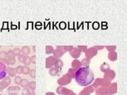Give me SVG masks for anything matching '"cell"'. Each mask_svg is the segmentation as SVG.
Segmentation results:
<instances>
[{
	"instance_id": "ba28073f",
	"label": "cell",
	"mask_w": 127,
	"mask_h": 95,
	"mask_svg": "<svg viewBox=\"0 0 127 95\" xmlns=\"http://www.w3.org/2000/svg\"><path fill=\"white\" fill-rule=\"evenodd\" d=\"M56 60H57V59H56L55 57H53V55H50V56L47 57L45 59V67L46 68L49 69V68H51V67H54Z\"/></svg>"
},
{
	"instance_id": "f1b7e54d",
	"label": "cell",
	"mask_w": 127,
	"mask_h": 95,
	"mask_svg": "<svg viewBox=\"0 0 127 95\" xmlns=\"http://www.w3.org/2000/svg\"><path fill=\"white\" fill-rule=\"evenodd\" d=\"M7 59V54L5 51H0V61L4 62Z\"/></svg>"
},
{
	"instance_id": "ac0fdd59",
	"label": "cell",
	"mask_w": 127,
	"mask_h": 95,
	"mask_svg": "<svg viewBox=\"0 0 127 95\" xmlns=\"http://www.w3.org/2000/svg\"><path fill=\"white\" fill-rule=\"evenodd\" d=\"M110 69V66L109 63H103L100 65V71L103 73L106 72V71H109Z\"/></svg>"
},
{
	"instance_id": "7a4b0ae2",
	"label": "cell",
	"mask_w": 127,
	"mask_h": 95,
	"mask_svg": "<svg viewBox=\"0 0 127 95\" xmlns=\"http://www.w3.org/2000/svg\"><path fill=\"white\" fill-rule=\"evenodd\" d=\"M71 80H72V78H71L68 74H67V73L64 74V75H62V76L57 79V84L59 86H67L68 85L69 83L71 82Z\"/></svg>"
},
{
	"instance_id": "9a60e30c",
	"label": "cell",
	"mask_w": 127,
	"mask_h": 95,
	"mask_svg": "<svg viewBox=\"0 0 127 95\" xmlns=\"http://www.w3.org/2000/svg\"><path fill=\"white\" fill-rule=\"evenodd\" d=\"M6 66H10V65H14L15 63H16V59H15V57L14 55L13 56H9L7 57V59H6L5 61L3 62Z\"/></svg>"
},
{
	"instance_id": "9c48e42d",
	"label": "cell",
	"mask_w": 127,
	"mask_h": 95,
	"mask_svg": "<svg viewBox=\"0 0 127 95\" xmlns=\"http://www.w3.org/2000/svg\"><path fill=\"white\" fill-rule=\"evenodd\" d=\"M7 91L10 95H18L21 91V87L20 86H9Z\"/></svg>"
},
{
	"instance_id": "7402d4cb",
	"label": "cell",
	"mask_w": 127,
	"mask_h": 95,
	"mask_svg": "<svg viewBox=\"0 0 127 95\" xmlns=\"http://www.w3.org/2000/svg\"><path fill=\"white\" fill-rule=\"evenodd\" d=\"M21 51L22 55L27 56V55L30 53V47H28V46H23L21 49Z\"/></svg>"
},
{
	"instance_id": "bcb514c9",
	"label": "cell",
	"mask_w": 127,
	"mask_h": 95,
	"mask_svg": "<svg viewBox=\"0 0 127 95\" xmlns=\"http://www.w3.org/2000/svg\"><path fill=\"white\" fill-rule=\"evenodd\" d=\"M45 95H56V94L53 92H47L45 93Z\"/></svg>"
},
{
	"instance_id": "d590c367",
	"label": "cell",
	"mask_w": 127,
	"mask_h": 95,
	"mask_svg": "<svg viewBox=\"0 0 127 95\" xmlns=\"http://www.w3.org/2000/svg\"><path fill=\"white\" fill-rule=\"evenodd\" d=\"M76 48L81 51V52H85V51H87V49L88 48L87 46H86V45H78Z\"/></svg>"
},
{
	"instance_id": "836d02e7",
	"label": "cell",
	"mask_w": 127,
	"mask_h": 95,
	"mask_svg": "<svg viewBox=\"0 0 127 95\" xmlns=\"http://www.w3.org/2000/svg\"><path fill=\"white\" fill-rule=\"evenodd\" d=\"M13 53H14V56H18L19 55H21V54H22L21 49L18 48H15L13 49Z\"/></svg>"
},
{
	"instance_id": "ee69618b",
	"label": "cell",
	"mask_w": 127,
	"mask_h": 95,
	"mask_svg": "<svg viewBox=\"0 0 127 95\" xmlns=\"http://www.w3.org/2000/svg\"><path fill=\"white\" fill-rule=\"evenodd\" d=\"M30 59H31V62L32 63H33V64H36V60H37V57H36V55H33L30 56Z\"/></svg>"
},
{
	"instance_id": "83f0119b",
	"label": "cell",
	"mask_w": 127,
	"mask_h": 95,
	"mask_svg": "<svg viewBox=\"0 0 127 95\" xmlns=\"http://www.w3.org/2000/svg\"><path fill=\"white\" fill-rule=\"evenodd\" d=\"M80 62L82 63V67H88L91 63V59H88L87 58H83V59H82V60Z\"/></svg>"
},
{
	"instance_id": "d4e9b609",
	"label": "cell",
	"mask_w": 127,
	"mask_h": 95,
	"mask_svg": "<svg viewBox=\"0 0 127 95\" xmlns=\"http://www.w3.org/2000/svg\"><path fill=\"white\" fill-rule=\"evenodd\" d=\"M29 83H30V82L28 79L23 78V79H22V81H21V82H20L19 86H20V87H22V88H26V87L28 86V85H29Z\"/></svg>"
},
{
	"instance_id": "484cf974",
	"label": "cell",
	"mask_w": 127,
	"mask_h": 95,
	"mask_svg": "<svg viewBox=\"0 0 127 95\" xmlns=\"http://www.w3.org/2000/svg\"><path fill=\"white\" fill-rule=\"evenodd\" d=\"M76 71H77L76 69H75V68H72V67H71V68H69L68 71H67V74H68L71 78H75V72H76Z\"/></svg>"
},
{
	"instance_id": "4fadbf2b",
	"label": "cell",
	"mask_w": 127,
	"mask_h": 95,
	"mask_svg": "<svg viewBox=\"0 0 127 95\" xmlns=\"http://www.w3.org/2000/svg\"><path fill=\"white\" fill-rule=\"evenodd\" d=\"M6 74L8 75V77L12 78L15 77L17 75V72H16V69L12 67H8L6 69Z\"/></svg>"
},
{
	"instance_id": "2e32d148",
	"label": "cell",
	"mask_w": 127,
	"mask_h": 95,
	"mask_svg": "<svg viewBox=\"0 0 127 95\" xmlns=\"http://www.w3.org/2000/svg\"><path fill=\"white\" fill-rule=\"evenodd\" d=\"M81 67H82V63L78 59H74V60L71 62V67H72V68L78 70L79 68H80Z\"/></svg>"
},
{
	"instance_id": "3957f363",
	"label": "cell",
	"mask_w": 127,
	"mask_h": 95,
	"mask_svg": "<svg viewBox=\"0 0 127 95\" xmlns=\"http://www.w3.org/2000/svg\"><path fill=\"white\" fill-rule=\"evenodd\" d=\"M65 53H66V51L64 50L63 46L58 45V46H57V48L54 49V51H53V56L55 57L56 59H61Z\"/></svg>"
},
{
	"instance_id": "277c9868",
	"label": "cell",
	"mask_w": 127,
	"mask_h": 95,
	"mask_svg": "<svg viewBox=\"0 0 127 95\" xmlns=\"http://www.w3.org/2000/svg\"><path fill=\"white\" fill-rule=\"evenodd\" d=\"M11 83V79L10 77H5L2 80L0 81V91H2L5 89H6L7 87H9Z\"/></svg>"
},
{
	"instance_id": "ab89813d",
	"label": "cell",
	"mask_w": 127,
	"mask_h": 95,
	"mask_svg": "<svg viewBox=\"0 0 127 95\" xmlns=\"http://www.w3.org/2000/svg\"><path fill=\"white\" fill-rule=\"evenodd\" d=\"M30 76L32 78H36V70H35L34 68L30 69Z\"/></svg>"
},
{
	"instance_id": "d6986e66",
	"label": "cell",
	"mask_w": 127,
	"mask_h": 95,
	"mask_svg": "<svg viewBox=\"0 0 127 95\" xmlns=\"http://www.w3.org/2000/svg\"><path fill=\"white\" fill-rule=\"evenodd\" d=\"M59 71H60V69L57 68V67H51V68H49V74L51 75V76L54 77L59 74Z\"/></svg>"
},
{
	"instance_id": "d6a6232c",
	"label": "cell",
	"mask_w": 127,
	"mask_h": 95,
	"mask_svg": "<svg viewBox=\"0 0 127 95\" xmlns=\"http://www.w3.org/2000/svg\"><path fill=\"white\" fill-rule=\"evenodd\" d=\"M24 63V66H28L29 67V65H30L32 62H31V59H30V56H26V59H25V60H24L23 62Z\"/></svg>"
},
{
	"instance_id": "30bf717a",
	"label": "cell",
	"mask_w": 127,
	"mask_h": 95,
	"mask_svg": "<svg viewBox=\"0 0 127 95\" xmlns=\"http://www.w3.org/2000/svg\"><path fill=\"white\" fill-rule=\"evenodd\" d=\"M6 65L3 62L0 61V81L6 77Z\"/></svg>"
},
{
	"instance_id": "f35d334b",
	"label": "cell",
	"mask_w": 127,
	"mask_h": 95,
	"mask_svg": "<svg viewBox=\"0 0 127 95\" xmlns=\"http://www.w3.org/2000/svg\"><path fill=\"white\" fill-rule=\"evenodd\" d=\"M23 67L24 66H18L17 67H16V72H17L18 74H21L23 73Z\"/></svg>"
},
{
	"instance_id": "f6af8a7d",
	"label": "cell",
	"mask_w": 127,
	"mask_h": 95,
	"mask_svg": "<svg viewBox=\"0 0 127 95\" xmlns=\"http://www.w3.org/2000/svg\"><path fill=\"white\" fill-rule=\"evenodd\" d=\"M7 54V57H9V56H13L14 55V53H13V50H9L6 52Z\"/></svg>"
},
{
	"instance_id": "6da1fadb",
	"label": "cell",
	"mask_w": 127,
	"mask_h": 95,
	"mask_svg": "<svg viewBox=\"0 0 127 95\" xmlns=\"http://www.w3.org/2000/svg\"><path fill=\"white\" fill-rule=\"evenodd\" d=\"M74 78L79 86L85 87L93 82L95 80V74L90 67H81L76 71Z\"/></svg>"
},
{
	"instance_id": "8992f818",
	"label": "cell",
	"mask_w": 127,
	"mask_h": 95,
	"mask_svg": "<svg viewBox=\"0 0 127 95\" xmlns=\"http://www.w3.org/2000/svg\"><path fill=\"white\" fill-rule=\"evenodd\" d=\"M107 94L108 95H114L118 92V84L117 82H111L110 86L106 88Z\"/></svg>"
},
{
	"instance_id": "7bdbcfd3",
	"label": "cell",
	"mask_w": 127,
	"mask_h": 95,
	"mask_svg": "<svg viewBox=\"0 0 127 95\" xmlns=\"http://www.w3.org/2000/svg\"><path fill=\"white\" fill-rule=\"evenodd\" d=\"M78 95H91L87 91H86L85 90H81L80 92L79 93V94Z\"/></svg>"
},
{
	"instance_id": "e0dca14e",
	"label": "cell",
	"mask_w": 127,
	"mask_h": 95,
	"mask_svg": "<svg viewBox=\"0 0 127 95\" xmlns=\"http://www.w3.org/2000/svg\"><path fill=\"white\" fill-rule=\"evenodd\" d=\"M108 59H110V61H116L118 59V53L116 51H110V52L108 53Z\"/></svg>"
},
{
	"instance_id": "ffe728a7",
	"label": "cell",
	"mask_w": 127,
	"mask_h": 95,
	"mask_svg": "<svg viewBox=\"0 0 127 95\" xmlns=\"http://www.w3.org/2000/svg\"><path fill=\"white\" fill-rule=\"evenodd\" d=\"M101 78H95V80L93 81L92 82V86L94 87V89H97L98 87H100V84H101Z\"/></svg>"
},
{
	"instance_id": "52a82bcc",
	"label": "cell",
	"mask_w": 127,
	"mask_h": 95,
	"mask_svg": "<svg viewBox=\"0 0 127 95\" xmlns=\"http://www.w3.org/2000/svg\"><path fill=\"white\" fill-rule=\"evenodd\" d=\"M115 77H116V73H115V71L114 70H111V69H110L109 71H107L106 72H105L104 75H103V78H105L110 82L114 80Z\"/></svg>"
},
{
	"instance_id": "8d00e7d4",
	"label": "cell",
	"mask_w": 127,
	"mask_h": 95,
	"mask_svg": "<svg viewBox=\"0 0 127 95\" xmlns=\"http://www.w3.org/2000/svg\"><path fill=\"white\" fill-rule=\"evenodd\" d=\"M30 68L28 66H24L23 67V73L24 74H26V75H28V74H30Z\"/></svg>"
},
{
	"instance_id": "cb8c5ba5",
	"label": "cell",
	"mask_w": 127,
	"mask_h": 95,
	"mask_svg": "<svg viewBox=\"0 0 127 95\" xmlns=\"http://www.w3.org/2000/svg\"><path fill=\"white\" fill-rule=\"evenodd\" d=\"M111 83V82H110V81H108V80H106V79H105V78H102L101 79V84H100V86H102V87H105V88H107L109 86H110V84Z\"/></svg>"
},
{
	"instance_id": "7dc6e473",
	"label": "cell",
	"mask_w": 127,
	"mask_h": 95,
	"mask_svg": "<svg viewBox=\"0 0 127 95\" xmlns=\"http://www.w3.org/2000/svg\"><path fill=\"white\" fill-rule=\"evenodd\" d=\"M33 52H36V46H35V45L33 46Z\"/></svg>"
},
{
	"instance_id": "603a6c76",
	"label": "cell",
	"mask_w": 127,
	"mask_h": 95,
	"mask_svg": "<svg viewBox=\"0 0 127 95\" xmlns=\"http://www.w3.org/2000/svg\"><path fill=\"white\" fill-rule=\"evenodd\" d=\"M63 66H64V62L61 60V59H57L54 67H57V68H58V69H61L63 67Z\"/></svg>"
},
{
	"instance_id": "4dcf8cb0",
	"label": "cell",
	"mask_w": 127,
	"mask_h": 95,
	"mask_svg": "<svg viewBox=\"0 0 127 95\" xmlns=\"http://www.w3.org/2000/svg\"><path fill=\"white\" fill-rule=\"evenodd\" d=\"M22 95H35V94H33L31 91L27 88H24L22 90Z\"/></svg>"
},
{
	"instance_id": "7c38bea8",
	"label": "cell",
	"mask_w": 127,
	"mask_h": 95,
	"mask_svg": "<svg viewBox=\"0 0 127 95\" xmlns=\"http://www.w3.org/2000/svg\"><path fill=\"white\" fill-rule=\"evenodd\" d=\"M61 95H78V94H76L71 90L67 89L64 86H62V89L61 90Z\"/></svg>"
},
{
	"instance_id": "1f68e13d",
	"label": "cell",
	"mask_w": 127,
	"mask_h": 95,
	"mask_svg": "<svg viewBox=\"0 0 127 95\" xmlns=\"http://www.w3.org/2000/svg\"><path fill=\"white\" fill-rule=\"evenodd\" d=\"M105 48H106V50L110 52V51H114L117 48V46L116 45H106L105 46Z\"/></svg>"
},
{
	"instance_id": "e575fe53",
	"label": "cell",
	"mask_w": 127,
	"mask_h": 95,
	"mask_svg": "<svg viewBox=\"0 0 127 95\" xmlns=\"http://www.w3.org/2000/svg\"><path fill=\"white\" fill-rule=\"evenodd\" d=\"M22 78L21 76H19V74L18 75H16V76L14 77V83L16 84V86H19L20 84V82H21L22 81Z\"/></svg>"
},
{
	"instance_id": "60d3db41",
	"label": "cell",
	"mask_w": 127,
	"mask_h": 95,
	"mask_svg": "<svg viewBox=\"0 0 127 95\" xmlns=\"http://www.w3.org/2000/svg\"><path fill=\"white\" fill-rule=\"evenodd\" d=\"M93 48H94L95 49H96L98 51H100V50L104 49L105 48V46L104 45H95V46H93Z\"/></svg>"
},
{
	"instance_id": "b9f144b4",
	"label": "cell",
	"mask_w": 127,
	"mask_h": 95,
	"mask_svg": "<svg viewBox=\"0 0 127 95\" xmlns=\"http://www.w3.org/2000/svg\"><path fill=\"white\" fill-rule=\"evenodd\" d=\"M18 57V61H19L20 63H23L24 60H25V59H26V55H24L21 54V55H19Z\"/></svg>"
},
{
	"instance_id": "8fae6325",
	"label": "cell",
	"mask_w": 127,
	"mask_h": 95,
	"mask_svg": "<svg viewBox=\"0 0 127 95\" xmlns=\"http://www.w3.org/2000/svg\"><path fill=\"white\" fill-rule=\"evenodd\" d=\"M69 53H70L71 56L72 58H74V59H78L79 56H80V55H81L82 52L77 48L74 47L73 48L69 51Z\"/></svg>"
},
{
	"instance_id": "4316f807",
	"label": "cell",
	"mask_w": 127,
	"mask_h": 95,
	"mask_svg": "<svg viewBox=\"0 0 127 95\" xmlns=\"http://www.w3.org/2000/svg\"><path fill=\"white\" fill-rule=\"evenodd\" d=\"M53 51H54V48H53V46H51V45H46L45 46V53L47 55L53 54Z\"/></svg>"
},
{
	"instance_id": "c3c4849f",
	"label": "cell",
	"mask_w": 127,
	"mask_h": 95,
	"mask_svg": "<svg viewBox=\"0 0 127 95\" xmlns=\"http://www.w3.org/2000/svg\"><path fill=\"white\" fill-rule=\"evenodd\" d=\"M0 95H2V94H0Z\"/></svg>"
},
{
	"instance_id": "74e56055",
	"label": "cell",
	"mask_w": 127,
	"mask_h": 95,
	"mask_svg": "<svg viewBox=\"0 0 127 95\" xmlns=\"http://www.w3.org/2000/svg\"><path fill=\"white\" fill-rule=\"evenodd\" d=\"M73 48H74V46H72V45H64L63 46V48L66 51V52H69Z\"/></svg>"
},
{
	"instance_id": "44dd1931",
	"label": "cell",
	"mask_w": 127,
	"mask_h": 95,
	"mask_svg": "<svg viewBox=\"0 0 127 95\" xmlns=\"http://www.w3.org/2000/svg\"><path fill=\"white\" fill-rule=\"evenodd\" d=\"M27 88L29 89L32 93L33 94H35V89H36V82H30L29 85H28Z\"/></svg>"
},
{
	"instance_id": "f546056e",
	"label": "cell",
	"mask_w": 127,
	"mask_h": 95,
	"mask_svg": "<svg viewBox=\"0 0 127 95\" xmlns=\"http://www.w3.org/2000/svg\"><path fill=\"white\" fill-rule=\"evenodd\" d=\"M83 90H85L86 91H87L90 94H92V93H94L95 92V89H94V87L91 86V85H89V86H85L84 87V89Z\"/></svg>"
},
{
	"instance_id": "5b68a950",
	"label": "cell",
	"mask_w": 127,
	"mask_h": 95,
	"mask_svg": "<svg viewBox=\"0 0 127 95\" xmlns=\"http://www.w3.org/2000/svg\"><path fill=\"white\" fill-rule=\"evenodd\" d=\"M84 53H85V58L88 59H91L98 54V51L96 49H95L93 47H91V48H87Z\"/></svg>"
},
{
	"instance_id": "5bb4252c",
	"label": "cell",
	"mask_w": 127,
	"mask_h": 95,
	"mask_svg": "<svg viewBox=\"0 0 127 95\" xmlns=\"http://www.w3.org/2000/svg\"><path fill=\"white\" fill-rule=\"evenodd\" d=\"M95 91L96 95H108L107 94V90L105 87H98L97 89H95Z\"/></svg>"
}]
</instances>
